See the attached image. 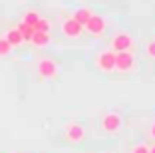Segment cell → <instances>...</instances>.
<instances>
[{
  "label": "cell",
  "mask_w": 155,
  "mask_h": 153,
  "mask_svg": "<svg viewBox=\"0 0 155 153\" xmlns=\"http://www.w3.org/2000/svg\"><path fill=\"white\" fill-rule=\"evenodd\" d=\"M36 70H38V76L42 80H56L58 78V64L54 62L52 58H40L36 64Z\"/></svg>",
  "instance_id": "cell-1"
},
{
  "label": "cell",
  "mask_w": 155,
  "mask_h": 153,
  "mask_svg": "<svg viewBox=\"0 0 155 153\" xmlns=\"http://www.w3.org/2000/svg\"><path fill=\"white\" fill-rule=\"evenodd\" d=\"M135 70V56L131 54V50L127 52H115V72L127 74Z\"/></svg>",
  "instance_id": "cell-2"
},
{
  "label": "cell",
  "mask_w": 155,
  "mask_h": 153,
  "mask_svg": "<svg viewBox=\"0 0 155 153\" xmlns=\"http://www.w3.org/2000/svg\"><path fill=\"white\" fill-rule=\"evenodd\" d=\"M96 66L100 72L104 74H111L115 72V52H111V50H104V52H100L96 58Z\"/></svg>",
  "instance_id": "cell-3"
},
{
  "label": "cell",
  "mask_w": 155,
  "mask_h": 153,
  "mask_svg": "<svg viewBox=\"0 0 155 153\" xmlns=\"http://www.w3.org/2000/svg\"><path fill=\"white\" fill-rule=\"evenodd\" d=\"M131 46H133V38L127 32H117L110 42L111 52H127V50H131Z\"/></svg>",
  "instance_id": "cell-4"
},
{
  "label": "cell",
  "mask_w": 155,
  "mask_h": 153,
  "mask_svg": "<svg viewBox=\"0 0 155 153\" xmlns=\"http://www.w3.org/2000/svg\"><path fill=\"white\" fill-rule=\"evenodd\" d=\"M121 125H123V119L117 111H107L101 117V127H104V131H107V133H117V131L121 129Z\"/></svg>",
  "instance_id": "cell-5"
},
{
  "label": "cell",
  "mask_w": 155,
  "mask_h": 153,
  "mask_svg": "<svg viewBox=\"0 0 155 153\" xmlns=\"http://www.w3.org/2000/svg\"><path fill=\"white\" fill-rule=\"evenodd\" d=\"M66 139L70 141V143H82L84 139H86V127L82 125V123H78V121H72L66 125Z\"/></svg>",
  "instance_id": "cell-6"
},
{
  "label": "cell",
  "mask_w": 155,
  "mask_h": 153,
  "mask_svg": "<svg viewBox=\"0 0 155 153\" xmlns=\"http://www.w3.org/2000/svg\"><path fill=\"white\" fill-rule=\"evenodd\" d=\"M105 28H107V22H105V18H104V16L91 14V18L86 22L84 30H86L87 34H91V36H101V34L105 32Z\"/></svg>",
  "instance_id": "cell-7"
},
{
  "label": "cell",
  "mask_w": 155,
  "mask_h": 153,
  "mask_svg": "<svg viewBox=\"0 0 155 153\" xmlns=\"http://www.w3.org/2000/svg\"><path fill=\"white\" fill-rule=\"evenodd\" d=\"M62 32H64V36L70 38V40H78V38L84 34V26L78 24L76 20L70 16V18H66L64 22H62Z\"/></svg>",
  "instance_id": "cell-8"
},
{
  "label": "cell",
  "mask_w": 155,
  "mask_h": 153,
  "mask_svg": "<svg viewBox=\"0 0 155 153\" xmlns=\"http://www.w3.org/2000/svg\"><path fill=\"white\" fill-rule=\"evenodd\" d=\"M50 42H52L50 32H34L30 38V44L34 48H46V46H50Z\"/></svg>",
  "instance_id": "cell-9"
},
{
  "label": "cell",
  "mask_w": 155,
  "mask_h": 153,
  "mask_svg": "<svg viewBox=\"0 0 155 153\" xmlns=\"http://www.w3.org/2000/svg\"><path fill=\"white\" fill-rule=\"evenodd\" d=\"M91 14H94V12H91V10L87 8V6H80V8H76V10H74L72 18L76 20L78 24H82V26H86V22L91 18Z\"/></svg>",
  "instance_id": "cell-10"
},
{
  "label": "cell",
  "mask_w": 155,
  "mask_h": 153,
  "mask_svg": "<svg viewBox=\"0 0 155 153\" xmlns=\"http://www.w3.org/2000/svg\"><path fill=\"white\" fill-rule=\"evenodd\" d=\"M4 38H6V42H8L12 48H18V46L24 42V38H22V34H20L18 28H10V30L6 32V36H4Z\"/></svg>",
  "instance_id": "cell-11"
},
{
  "label": "cell",
  "mask_w": 155,
  "mask_h": 153,
  "mask_svg": "<svg viewBox=\"0 0 155 153\" xmlns=\"http://www.w3.org/2000/svg\"><path fill=\"white\" fill-rule=\"evenodd\" d=\"M40 18H42V16H40V12H36V10H26V12H24V18H22V22L34 28V26L38 24V20H40Z\"/></svg>",
  "instance_id": "cell-12"
},
{
  "label": "cell",
  "mask_w": 155,
  "mask_h": 153,
  "mask_svg": "<svg viewBox=\"0 0 155 153\" xmlns=\"http://www.w3.org/2000/svg\"><path fill=\"white\" fill-rule=\"evenodd\" d=\"M20 30V34H22V38H24V42H30V38H32V34L36 30H34L32 26H28V24H24V22H20L18 26H16Z\"/></svg>",
  "instance_id": "cell-13"
},
{
  "label": "cell",
  "mask_w": 155,
  "mask_h": 153,
  "mask_svg": "<svg viewBox=\"0 0 155 153\" xmlns=\"http://www.w3.org/2000/svg\"><path fill=\"white\" fill-rule=\"evenodd\" d=\"M34 30H36V32H50L52 30V22L48 18H40L38 24L34 26Z\"/></svg>",
  "instance_id": "cell-14"
},
{
  "label": "cell",
  "mask_w": 155,
  "mask_h": 153,
  "mask_svg": "<svg viewBox=\"0 0 155 153\" xmlns=\"http://www.w3.org/2000/svg\"><path fill=\"white\" fill-rule=\"evenodd\" d=\"M12 46L6 42V38H0V58H6V56H10V52H12Z\"/></svg>",
  "instance_id": "cell-15"
},
{
  "label": "cell",
  "mask_w": 155,
  "mask_h": 153,
  "mask_svg": "<svg viewBox=\"0 0 155 153\" xmlns=\"http://www.w3.org/2000/svg\"><path fill=\"white\" fill-rule=\"evenodd\" d=\"M145 54H147V58L155 60V40L147 42V46H145Z\"/></svg>",
  "instance_id": "cell-16"
},
{
  "label": "cell",
  "mask_w": 155,
  "mask_h": 153,
  "mask_svg": "<svg viewBox=\"0 0 155 153\" xmlns=\"http://www.w3.org/2000/svg\"><path fill=\"white\" fill-rule=\"evenodd\" d=\"M131 153H149V145L147 143H137L135 147L131 149Z\"/></svg>",
  "instance_id": "cell-17"
},
{
  "label": "cell",
  "mask_w": 155,
  "mask_h": 153,
  "mask_svg": "<svg viewBox=\"0 0 155 153\" xmlns=\"http://www.w3.org/2000/svg\"><path fill=\"white\" fill-rule=\"evenodd\" d=\"M149 133H151V137H153V139H155V119H153V121H151V129H149Z\"/></svg>",
  "instance_id": "cell-18"
},
{
  "label": "cell",
  "mask_w": 155,
  "mask_h": 153,
  "mask_svg": "<svg viewBox=\"0 0 155 153\" xmlns=\"http://www.w3.org/2000/svg\"><path fill=\"white\" fill-rule=\"evenodd\" d=\"M149 153H155V145H151V147H149Z\"/></svg>",
  "instance_id": "cell-19"
}]
</instances>
